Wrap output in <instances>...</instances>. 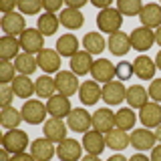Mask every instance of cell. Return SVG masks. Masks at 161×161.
<instances>
[{
  "label": "cell",
  "mask_w": 161,
  "mask_h": 161,
  "mask_svg": "<svg viewBox=\"0 0 161 161\" xmlns=\"http://www.w3.org/2000/svg\"><path fill=\"white\" fill-rule=\"evenodd\" d=\"M30 147L28 143V135L22 129H10L2 135V149H6L8 153L16 155V153H24V149Z\"/></svg>",
  "instance_id": "6da1fadb"
},
{
  "label": "cell",
  "mask_w": 161,
  "mask_h": 161,
  "mask_svg": "<svg viewBox=\"0 0 161 161\" xmlns=\"http://www.w3.org/2000/svg\"><path fill=\"white\" fill-rule=\"evenodd\" d=\"M121 24H123V14L119 12L117 8H105L97 14V28L101 32H109V34H115L119 32Z\"/></svg>",
  "instance_id": "7a4b0ae2"
},
{
  "label": "cell",
  "mask_w": 161,
  "mask_h": 161,
  "mask_svg": "<svg viewBox=\"0 0 161 161\" xmlns=\"http://www.w3.org/2000/svg\"><path fill=\"white\" fill-rule=\"evenodd\" d=\"M20 113H22V119L26 121L28 125H38V123H44L48 109H47V105H44L42 101H38V99H28V101H24Z\"/></svg>",
  "instance_id": "3957f363"
},
{
  "label": "cell",
  "mask_w": 161,
  "mask_h": 161,
  "mask_svg": "<svg viewBox=\"0 0 161 161\" xmlns=\"http://www.w3.org/2000/svg\"><path fill=\"white\" fill-rule=\"evenodd\" d=\"M67 127L70 131H77V133H87L93 127V115L87 109H80V107L73 109L67 117Z\"/></svg>",
  "instance_id": "277c9868"
},
{
  "label": "cell",
  "mask_w": 161,
  "mask_h": 161,
  "mask_svg": "<svg viewBox=\"0 0 161 161\" xmlns=\"http://www.w3.org/2000/svg\"><path fill=\"white\" fill-rule=\"evenodd\" d=\"M20 48L28 54H34V53H40L44 50V36L40 34L38 28H26L22 34H20Z\"/></svg>",
  "instance_id": "5b68a950"
},
{
  "label": "cell",
  "mask_w": 161,
  "mask_h": 161,
  "mask_svg": "<svg viewBox=\"0 0 161 161\" xmlns=\"http://www.w3.org/2000/svg\"><path fill=\"white\" fill-rule=\"evenodd\" d=\"M0 26H2V30L8 34V36H20V34L26 30V22H24V14L20 12H10V14H4L2 20H0Z\"/></svg>",
  "instance_id": "8992f818"
},
{
  "label": "cell",
  "mask_w": 161,
  "mask_h": 161,
  "mask_svg": "<svg viewBox=\"0 0 161 161\" xmlns=\"http://www.w3.org/2000/svg\"><path fill=\"white\" fill-rule=\"evenodd\" d=\"M54 83H57L58 95H64V97H70V95L79 93V89H80L79 80H77V75H75L73 70H60V73H57Z\"/></svg>",
  "instance_id": "52a82bcc"
},
{
  "label": "cell",
  "mask_w": 161,
  "mask_h": 161,
  "mask_svg": "<svg viewBox=\"0 0 161 161\" xmlns=\"http://www.w3.org/2000/svg\"><path fill=\"white\" fill-rule=\"evenodd\" d=\"M131 48H135V50H149L151 47H153V42H155V32L151 28H145L143 24H141L139 28H135L133 32H131Z\"/></svg>",
  "instance_id": "ba28073f"
},
{
  "label": "cell",
  "mask_w": 161,
  "mask_h": 161,
  "mask_svg": "<svg viewBox=\"0 0 161 161\" xmlns=\"http://www.w3.org/2000/svg\"><path fill=\"white\" fill-rule=\"evenodd\" d=\"M105 147H107V141H105V135L101 131L93 129L83 135V149L89 155H101L105 151Z\"/></svg>",
  "instance_id": "9c48e42d"
},
{
  "label": "cell",
  "mask_w": 161,
  "mask_h": 161,
  "mask_svg": "<svg viewBox=\"0 0 161 161\" xmlns=\"http://www.w3.org/2000/svg\"><path fill=\"white\" fill-rule=\"evenodd\" d=\"M131 139V147H135L137 151H147V149H153L155 143H157V137H155L153 131L149 129H135L133 133L129 135Z\"/></svg>",
  "instance_id": "30bf717a"
},
{
  "label": "cell",
  "mask_w": 161,
  "mask_h": 161,
  "mask_svg": "<svg viewBox=\"0 0 161 161\" xmlns=\"http://www.w3.org/2000/svg\"><path fill=\"white\" fill-rule=\"evenodd\" d=\"M127 97V89L121 80H109L103 87V101L107 105H119Z\"/></svg>",
  "instance_id": "8fae6325"
},
{
  "label": "cell",
  "mask_w": 161,
  "mask_h": 161,
  "mask_svg": "<svg viewBox=\"0 0 161 161\" xmlns=\"http://www.w3.org/2000/svg\"><path fill=\"white\" fill-rule=\"evenodd\" d=\"M79 99L83 105H97L99 99H103V89L99 87L97 80H85V83H80V89H79Z\"/></svg>",
  "instance_id": "7c38bea8"
},
{
  "label": "cell",
  "mask_w": 161,
  "mask_h": 161,
  "mask_svg": "<svg viewBox=\"0 0 161 161\" xmlns=\"http://www.w3.org/2000/svg\"><path fill=\"white\" fill-rule=\"evenodd\" d=\"M47 109H48L50 117H57V119L69 117L70 111H73L69 97H64V95H53V97L47 101Z\"/></svg>",
  "instance_id": "4fadbf2b"
},
{
  "label": "cell",
  "mask_w": 161,
  "mask_h": 161,
  "mask_svg": "<svg viewBox=\"0 0 161 161\" xmlns=\"http://www.w3.org/2000/svg\"><path fill=\"white\" fill-rule=\"evenodd\" d=\"M44 137L53 143H63L67 139V127H64L63 119H57V117H50L48 121H44Z\"/></svg>",
  "instance_id": "5bb4252c"
},
{
  "label": "cell",
  "mask_w": 161,
  "mask_h": 161,
  "mask_svg": "<svg viewBox=\"0 0 161 161\" xmlns=\"http://www.w3.org/2000/svg\"><path fill=\"white\" fill-rule=\"evenodd\" d=\"M80 151H83V143H79L77 139H64L63 143H58L57 155L60 161H79L80 159Z\"/></svg>",
  "instance_id": "9a60e30c"
},
{
  "label": "cell",
  "mask_w": 161,
  "mask_h": 161,
  "mask_svg": "<svg viewBox=\"0 0 161 161\" xmlns=\"http://www.w3.org/2000/svg\"><path fill=\"white\" fill-rule=\"evenodd\" d=\"M38 69H42L47 75L50 73H60V54L57 53V50H53V48H44V50H40L38 53Z\"/></svg>",
  "instance_id": "2e32d148"
},
{
  "label": "cell",
  "mask_w": 161,
  "mask_h": 161,
  "mask_svg": "<svg viewBox=\"0 0 161 161\" xmlns=\"http://www.w3.org/2000/svg\"><path fill=\"white\" fill-rule=\"evenodd\" d=\"M139 119L145 129H155L161 125V107L159 103H147L143 109H139Z\"/></svg>",
  "instance_id": "e0dca14e"
},
{
  "label": "cell",
  "mask_w": 161,
  "mask_h": 161,
  "mask_svg": "<svg viewBox=\"0 0 161 161\" xmlns=\"http://www.w3.org/2000/svg\"><path fill=\"white\" fill-rule=\"evenodd\" d=\"M155 60H151L147 54H139L137 58L133 60V73L135 77L141 79V80H151L155 75Z\"/></svg>",
  "instance_id": "ac0fdd59"
},
{
  "label": "cell",
  "mask_w": 161,
  "mask_h": 161,
  "mask_svg": "<svg viewBox=\"0 0 161 161\" xmlns=\"http://www.w3.org/2000/svg\"><path fill=\"white\" fill-rule=\"evenodd\" d=\"M54 153H57V149H54L53 141H48L47 137L44 139H34L32 145H30V155H32L36 161H50Z\"/></svg>",
  "instance_id": "d6986e66"
},
{
  "label": "cell",
  "mask_w": 161,
  "mask_h": 161,
  "mask_svg": "<svg viewBox=\"0 0 161 161\" xmlns=\"http://www.w3.org/2000/svg\"><path fill=\"white\" fill-rule=\"evenodd\" d=\"M91 75H93V80L97 83H109L115 77V67L113 63L107 58H99L93 63V69H91Z\"/></svg>",
  "instance_id": "ffe728a7"
},
{
  "label": "cell",
  "mask_w": 161,
  "mask_h": 161,
  "mask_svg": "<svg viewBox=\"0 0 161 161\" xmlns=\"http://www.w3.org/2000/svg\"><path fill=\"white\" fill-rule=\"evenodd\" d=\"M139 18H141V22H143V26L145 28H155L157 30L161 26V6L159 4H145L143 10H141V14H139Z\"/></svg>",
  "instance_id": "44dd1931"
},
{
  "label": "cell",
  "mask_w": 161,
  "mask_h": 161,
  "mask_svg": "<svg viewBox=\"0 0 161 161\" xmlns=\"http://www.w3.org/2000/svg\"><path fill=\"white\" fill-rule=\"evenodd\" d=\"M113 127H115L113 111H109L107 107H103V109H97L93 113V129L101 131V133H109Z\"/></svg>",
  "instance_id": "7402d4cb"
},
{
  "label": "cell",
  "mask_w": 161,
  "mask_h": 161,
  "mask_svg": "<svg viewBox=\"0 0 161 161\" xmlns=\"http://www.w3.org/2000/svg\"><path fill=\"white\" fill-rule=\"evenodd\" d=\"M93 63H95V60H93V54H89L87 50H83V53L79 50V53L70 58V70H73L75 75H79V77H83V75L91 73Z\"/></svg>",
  "instance_id": "603a6c76"
},
{
  "label": "cell",
  "mask_w": 161,
  "mask_h": 161,
  "mask_svg": "<svg viewBox=\"0 0 161 161\" xmlns=\"http://www.w3.org/2000/svg\"><path fill=\"white\" fill-rule=\"evenodd\" d=\"M10 85H12L14 95H16L18 99H24V101H28V97H32V93H36L34 83L26 77V75H16V79H14Z\"/></svg>",
  "instance_id": "cb8c5ba5"
},
{
  "label": "cell",
  "mask_w": 161,
  "mask_h": 161,
  "mask_svg": "<svg viewBox=\"0 0 161 161\" xmlns=\"http://www.w3.org/2000/svg\"><path fill=\"white\" fill-rule=\"evenodd\" d=\"M57 53L60 54V57H69V58H73L75 54L79 53V38L75 36V34H63L58 40H57Z\"/></svg>",
  "instance_id": "d4e9b609"
},
{
  "label": "cell",
  "mask_w": 161,
  "mask_h": 161,
  "mask_svg": "<svg viewBox=\"0 0 161 161\" xmlns=\"http://www.w3.org/2000/svg\"><path fill=\"white\" fill-rule=\"evenodd\" d=\"M58 20L69 30H77L85 24V16L80 14V10H75V8H63L58 14Z\"/></svg>",
  "instance_id": "484cf974"
},
{
  "label": "cell",
  "mask_w": 161,
  "mask_h": 161,
  "mask_svg": "<svg viewBox=\"0 0 161 161\" xmlns=\"http://www.w3.org/2000/svg\"><path fill=\"white\" fill-rule=\"evenodd\" d=\"M105 141H107V147L113 151H123L131 143L127 131H123V129H111L109 133H105Z\"/></svg>",
  "instance_id": "4316f807"
},
{
  "label": "cell",
  "mask_w": 161,
  "mask_h": 161,
  "mask_svg": "<svg viewBox=\"0 0 161 161\" xmlns=\"http://www.w3.org/2000/svg\"><path fill=\"white\" fill-rule=\"evenodd\" d=\"M109 50L115 54V57H123L131 50V40L125 32H115L109 36V42H107Z\"/></svg>",
  "instance_id": "83f0119b"
},
{
  "label": "cell",
  "mask_w": 161,
  "mask_h": 161,
  "mask_svg": "<svg viewBox=\"0 0 161 161\" xmlns=\"http://www.w3.org/2000/svg\"><path fill=\"white\" fill-rule=\"evenodd\" d=\"M129 101V107L131 109H143L145 105H147V99H149V93L145 91V87H141V85H131L127 89V97Z\"/></svg>",
  "instance_id": "f1b7e54d"
},
{
  "label": "cell",
  "mask_w": 161,
  "mask_h": 161,
  "mask_svg": "<svg viewBox=\"0 0 161 161\" xmlns=\"http://www.w3.org/2000/svg\"><path fill=\"white\" fill-rule=\"evenodd\" d=\"M20 121H24L22 119V113L16 109V107H2V111H0V125H2L4 129H18V125H20Z\"/></svg>",
  "instance_id": "f546056e"
},
{
  "label": "cell",
  "mask_w": 161,
  "mask_h": 161,
  "mask_svg": "<svg viewBox=\"0 0 161 161\" xmlns=\"http://www.w3.org/2000/svg\"><path fill=\"white\" fill-rule=\"evenodd\" d=\"M18 50H20V40H16L14 36H8V34H4L0 38V58L2 60L16 58L20 54Z\"/></svg>",
  "instance_id": "4dcf8cb0"
},
{
  "label": "cell",
  "mask_w": 161,
  "mask_h": 161,
  "mask_svg": "<svg viewBox=\"0 0 161 161\" xmlns=\"http://www.w3.org/2000/svg\"><path fill=\"white\" fill-rule=\"evenodd\" d=\"M105 38L101 32H87L83 36V47L89 54H101L105 50Z\"/></svg>",
  "instance_id": "1f68e13d"
},
{
  "label": "cell",
  "mask_w": 161,
  "mask_h": 161,
  "mask_svg": "<svg viewBox=\"0 0 161 161\" xmlns=\"http://www.w3.org/2000/svg\"><path fill=\"white\" fill-rule=\"evenodd\" d=\"M14 67H16V70L20 75H32L34 70L38 69V60L34 54H28V53H20L16 57V63H14Z\"/></svg>",
  "instance_id": "d6a6232c"
},
{
  "label": "cell",
  "mask_w": 161,
  "mask_h": 161,
  "mask_svg": "<svg viewBox=\"0 0 161 161\" xmlns=\"http://www.w3.org/2000/svg\"><path fill=\"white\" fill-rule=\"evenodd\" d=\"M135 121H137V115L133 113L131 107H123V109H119L117 113H115V127L117 129H123V131L133 129Z\"/></svg>",
  "instance_id": "836d02e7"
},
{
  "label": "cell",
  "mask_w": 161,
  "mask_h": 161,
  "mask_svg": "<svg viewBox=\"0 0 161 161\" xmlns=\"http://www.w3.org/2000/svg\"><path fill=\"white\" fill-rule=\"evenodd\" d=\"M60 20L57 14H50V12H44L42 16H38V30L42 36H53L54 32H57Z\"/></svg>",
  "instance_id": "e575fe53"
},
{
  "label": "cell",
  "mask_w": 161,
  "mask_h": 161,
  "mask_svg": "<svg viewBox=\"0 0 161 161\" xmlns=\"http://www.w3.org/2000/svg\"><path fill=\"white\" fill-rule=\"evenodd\" d=\"M34 89H36V95L42 99H50L54 95V91H57V83H54V79H50L48 75H42V77H38L34 80Z\"/></svg>",
  "instance_id": "d590c367"
},
{
  "label": "cell",
  "mask_w": 161,
  "mask_h": 161,
  "mask_svg": "<svg viewBox=\"0 0 161 161\" xmlns=\"http://www.w3.org/2000/svg\"><path fill=\"white\" fill-rule=\"evenodd\" d=\"M117 10L123 16H139L141 10H143V4H141L139 0H119Z\"/></svg>",
  "instance_id": "8d00e7d4"
},
{
  "label": "cell",
  "mask_w": 161,
  "mask_h": 161,
  "mask_svg": "<svg viewBox=\"0 0 161 161\" xmlns=\"http://www.w3.org/2000/svg\"><path fill=\"white\" fill-rule=\"evenodd\" d=\"M16 79V67L10 60H2L0 63V83L2 85H10Z\"/></svg>",
  "instance_id": "74e56055"
},
{
  "label": "cell",
  "mask_w": 161,
  "mask_h": 161,
  "mask_svg": "<svg viewBox=\"0 0 161 161\" xmlns=\"http://www.w3.org/2000/svg\"><path fill=\"white\" fill-rule=\"evenodd\" d=\"M40 8H44L40 0H18L20 14H38Z\"/></svg>",
  "instance_id": "f35d334b"
},
{
  "label": "cell",
  "mask_w": 161,
  "mask_h": 161,
  "mask_svg": "<svg viewBox=\"0 0 161 161\" xmlns=\"http://www.w3.org/2000/svg\"><path fill=\"white\" fill-rule=\"evenodd\" d=\"M133 75H135L133 73V64H129L127 60H121L117 67H115V77L119 80H129Z\"/></svg>",
  "instance_id": "ab89813d"
},
{
  "label": "cell",
  "mask_w": 161,
  "mask_h": 161,
  "mask_svg": "<svg viewBox=\"0 0 161 161\" xmlns=\"http://www.w3.org/2000/svg\"><path fill=\"white\" fill-rule=\"evenodd\" d=\"M16 97L12 91V85H2L0 87V103H2V107H10V103H12V99Z\"/></svg>",
  "instance_id": "60d3db41"
},
{
  "label": "cell",
  "mask_w": 161,
  "mask_h": 161,
  "mask_svg": "<svg viewBox=\"0 0 161 161\" xmlns=\"http://www.w3.org/2000/svg\"><path fill=\"white\" fill-rule=\"evenodd\" d=\"M149 99H153V103H161V79H153L147 89Z\"/></svg>",
  "instance_id": "b9f144b4"
},
{
  "label": "cell",
  "mask_w": 161,
  "mask_h": 161,
  "mask_svg": "<svg viewBox=\"0 0 161 161\" xmlns=\"http://www.w3.org/2000/svg\"><path fill=\"white\" fill-rule=\"evenodd\" d=\"M42 6H44V10H47V12L54 14L57 10L63 8V2H60V0H44V2H42Z\"/></svg>",
  "instance_id": "7bdbcfd3"
},
{
  "label": "cell",
  "mask_w": 161,
  "mask_h": 161,
  "mask_svg": "<svg viewBox=\"0 0 161 161\" xmlns=\"http://www.w3.org/2000/svg\"><path fill=\"white\" fill-rule=\"evenodd\" d=\"M10 161H36V159H34L30 153H16V155L10 157Z\"/></svg>",
  "instance_id": "ee69618b"
},
{
  "label": "cell",
  "mask_w": 161,
  "mask_h": 161,
  "mask_svg": "<svg viewBox=\"0 0 161 161\" xmlns=\"http://www.w3.org/2000/svg\"><path fill=\"white\" fill-rule=\"evenodd\" d=\"M85 0H67V8H75V10H79V8H83L85 6Z\"/></svg>",
  "instance_id": "f6af8a7d"
},
{
  "label": "cell",
  "mask_w": 161,
  "mask_h": 161,
  "mask_svg": "<svg viewBox=\"0 0 161 161\" xmlns=\"http://www.w3.org/2000/svg\"><path fill=\"white\" fill-rule=\"evenodd\" d=\"M151 161H161V145H157V147L151 149Z\"/></svg>",
  "instance_id": "bcb514c9"
},
{
  "label": "cell",
  "mask_w": 161,
  "mask_h": 161,
  "mask_svg": "<svg viewBox=\"0 0 161 161\" xmlns=\"http://www.w3.org/2000/svg\"><path fill=\"white\" fill-rule=\"evenodd\" d=\"M93 6H99L101 10H105V8H111V2L109 0H93Z\"/></svg>",
  "instance_id": "7dc6e473"
},
{
  "label": "cell",
  "mask_w": 161,
  "mask_h": 161,
  "mask_svg": "<svg viewBox=\"0 0 161 161\" xmlns=\"http://www.w3.org/2000/svg\"><path fill=\"white\" fill-rule=\"evenodd\" d=\"M129 161H151L149 157H145L143 153H135L133 157H129Z\"/></svg>",
  "instance_id": "c3c4849f"
},
{
  "label": "cell",
  "mask_w": 161,
  "mask_h": 161,
  "mask_svg": "<svg viewBox=\"0 0 161 161\" xmlns=\"http://www.w3.org/2000/svg\"><path fill=\"white\" fill-rule=\"evenodd\" d=\"M107 161H129V159H127V157H123L121 153H117V155H111Z\"/></svg>",
  "instance_id": "681fc988"
},
{
  "label": "cell",
  "mask_w": 161,
  "mask_h": 161,
  "mask_svg": "<svg viewBox=\"0 0 161 161\" xmlns=\"http://www.w3.org/2000/svg\"><path fill=\"white\" fill-rule=\"evenodd\" d=\"M80 161H101L99 155H85V157H80Z\"/></svg>",
  "instance_id": "f907efd6"
},
{
  "label": "cell",
  "mask_w": 161,
  "mask_h": 161,
  "mask_svg": "<svg viewBox=\"0 0 161 161\" xmlns=\"http://www.w3.org/2000/svg\"><path fill=\"white\" fill-rule=\"evenodd\" d=\"M0 161H10V153L6 149H2V153H0Z\"/></svg>",
  "instance_id": "816d5d0a"
},
{
  "label": "cell",
  "mask_w": 161,
  "mask_h": 161,
  "mask_svg": "<svg viewBox=\"0 0 161 161\" xmlns=\"http://www.w3.org/2000/svg\"><path fill=\"white\" fill-rule=\"evenodd\" d=\"M155 42H157L159 47H161V26H159L157 30H155Z\"/></svg>",
  "instance_id": "f5cc1de1"
},
{
  "label": "cell",
  "mask_w": 161,
  "mask_h": 161,
  "mask_svg": "<svg viewBox=\"0 0 161 161\" xmlns=\"http://www.w3.org/2000/svg\"><path fill=\"white\" fill-rule=\"evenodd\" d=\"M155 67H157V69H161V50L157 53V57H155Z\"/></svg>",
  "instance_id": "db71d44e"
},
{
  "label": "cell",
  "mask_w": 161,
  "mask_h": 161,
  "mask_svg": "<svg viewBox=\"0 0 161 161\" xmlns=\"http://www.w3.org/2000/svg\"><path fill=\"white\" fill-rule=\"evenodd\" d=\"M155 137H157V141L161 143V125H159V127H155Z\"/></svg>",
  "instance_id": "11a10c76"
}]
</instances>
